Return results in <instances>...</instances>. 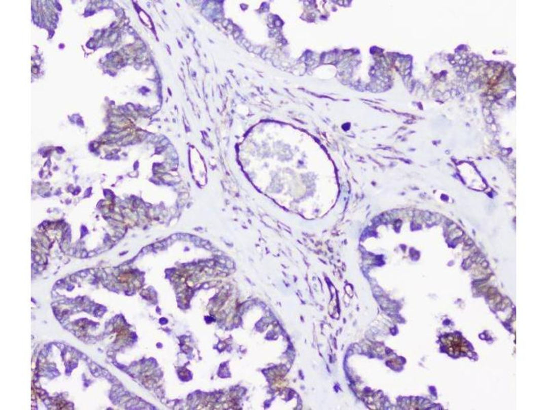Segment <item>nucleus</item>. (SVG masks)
Segmentation results:
<instances>
[{
  "label": "nucleus",
  "mask_w": 547,
  "mask_h": 410,
  "mask_svg": "<svg viewBox=\"0 0 547 410\" xmlns=\"http://www.w3.org/2000/svg\"><path fill=\"white\" fill-rule=\"evenodd\" d=\"M444 341L448 346L450 354L458 356L460 353H466L468 351V347L466 346L465 343L462 341L459 337L450 336L445 339Z\"/></svg>",
  "instance_id": "f257e3e1"
}]
</instances>
